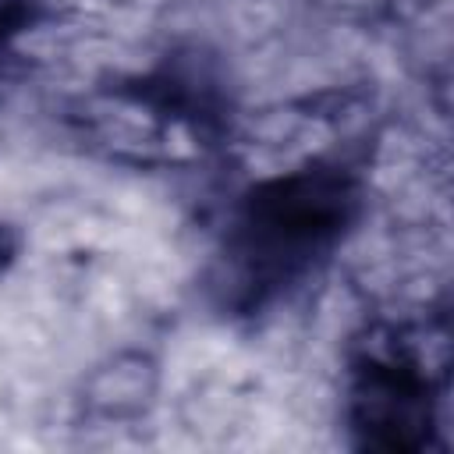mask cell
Segmentation results:
<instances>
[{
  "label": "cell",
  "mask_w": 454,
  "mask_h": 454,
  "mask_svg": "<svg viewBox=\"0 0 454 454\" xmlns=\"http://www.w3.org/2000/svg\"><path fill=\"white\" fill-rule=\"evenodd\" d=\"M358 206L355 181L344 170H294L287 177L259 184L234 223L231 259L248 294L262 298L298 280L340 231Z\"/></svg>",
  "instance_id": "6da1fadb"
},
{
  "label": "cell",
  "mask_w": 454,
  "mask_h": 454,
  "mask_svg": "<svg viewBox=\"0 0 454 454\" xmlns=\"http://www.w3.org/2000/svg\"><path fill=\"white\" fill-rule=\"evenodd\" d=\"M351 419L369 447H422L433 426V387L426 365L404 344L369 348L355 365Z\"/></svg>",
  "instance_id": "7a4b0ae2"
}]
</instances>
